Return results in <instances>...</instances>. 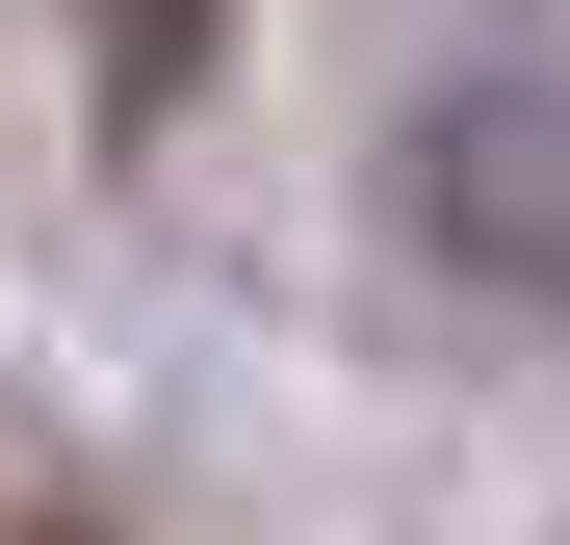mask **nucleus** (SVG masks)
I'll return each instance as SVG.
<instances>
[{"mask_svg":"<svg viewBox=\"0 0 570 545\" xmlns=\"http://www.w3.org/2000/svg\"><path fill=\"white\" fill-rule=\"evenodd\" d=\"M52 545H78V519H52Z\"/></svg>","mask_w":570,"mask_h":545,"instance_id":"2","label":"nucleus"},{"mask_svg":"<svg viewBox=\"0 0 570 545\" xmlns=\"http://www.w3.org/2000/svg\"><path fill=\"white\" fill-rule=\"evenodd\" d=\"M234 52V0H78V78H105V130H181Z\"/></svg>","mask_w":570,"mask_h":545,"instance_id":"1","label":"nucleus"}]
</instances>
